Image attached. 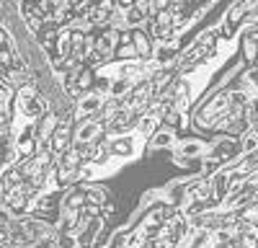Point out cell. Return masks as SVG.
Listing matches in <instances>:
<instances>
[{"mask_svg": "<svg viewBox=\"0 0 258 248\" xmlns=\"http://www.w3.org/2000/svg\"><path fill=\"white\" fill-rule=\"evenodd\" d=\"M109 148H111V158L114 160H132L140 150V137L135 135H121L109 140Z\"/></svg>", "mask_w": 258, "mask_h": 248, "instance_id": "6da1fadb", "label": "cell"}, {"mask_svg": "<svg viewBox=\"0 0 258 248\" xmlns=\"http://www.w3.org/2000/svg\"><path fill=\"white\" fill-rule=\"evenodd\" d=\"M135 47L140 52V59H147L150 54H153V44H150V36L142 34L140 29H135Z\"/></svg>", "mask_w": 258, "mask_h": 248, "instance_id": "5b68a950", "label": "cell"}, {"mask_svg": "<svg viewBox=\"0 0 258 248\" xmlns=\"http://www.w3.org/2000/svg\"><path fill=\"white\" fill-rule=\"evenodd\" d=\"M158 119L155 116H150V114H145L137 124H135V130H137V137H153L155 135V127H158Z\"/></svg>", "mask_w": 258, "mask_h": 248, "instance_id": "277c9868", "label": "cell"}, {"mask_svg": "<svg viewBox=\"0 0 258 248\" xmlns=\"http://www.w3.org/2000/svg\"><path fill=\"white\" fill-rule=\"evenodd\" d=\"M145 21H147V18H145L137 8H132V11H126V13H124V26H129V29H132V26H135V29L142 26Z\"/></svg>", "mask_w": 258, "mask_h": 248, "instance_id": "8992f818", "label": "cell"}, {"mask_svg": "<svg viewBox=\"0 0 258 248\" xmlns=\"http://www.w3.org/2000/svg\"><path fill=\"white\" fill-rule=\"evenodd\" d=\"M173 142H176V135L170 132V130H165V132H155L153 137H150L147 148H150V150H168Z\"/></svg>", "mask_w": 258, "mask_h": 248, "instance_id": "7a4b0ae2", "label": "cell"}, {"mask_svg": "<svg viewBox=\"0 0 258 248\" xmlns=\"http://www.w3.org/2000/svg\"><path fill=\"white\" fill-rule=\"evenodd\" d=\"M85 192H88V204L91 207H106V199H109V192L103 186H93V183H80Z\"/></svg>", "mask_w": 258, "mask_h": 248, "instance_id": "3957f363", "label": "cell"}]
</instances>
